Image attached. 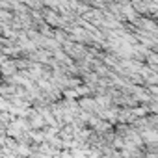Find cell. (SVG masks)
Here are the masks:
<instances>
[{
    "instance_id": "6da1fadb",
    "label": "cell",
    "mask_w": 158,
    "mask_h": 158,
    "mask_svg": "<svg viewBox=\"0 0 158 158\" xmlns=\"http://www.w3.org/2000/svg\"><path fill=\"white\" fill-rule=\"evenodd\" d=\"M143 138H145L147 141H156V139H158V134L151 130V132H145V134H143Z\"/></svg>"
},
{
    "instance_id": "7a4b0ae2",
    "label": "cell",
    "mask_w": 158,
    "mask_h": 158,
    "mask_svg": "<svg viewBox=\"0 0 158 158\" xmlns=\"http://www.w3.org/2000/svg\"><path fill=\"white\" fill-rule=\"evenodd\" d=\"M97 104H102V106H108V104H110V101H108V97H99V99H97Z\"/></svg>"
},
{
    "instance_id": "3957f363",
    "label": "cell",
    "mask_w": 158,
    "mask_h": 158,
    "mask_svg": "<svg viewBox=\"0 0 158 158\" xmlns=\"http://www.w3.org/2000/svg\"><path fill=\"white\" fill-rule=\"evenodd\" d=\"M82 106H84V108H91V106H95V102H93V101L84 99V101H82Z\"/></svg>"
}]
</instances>
